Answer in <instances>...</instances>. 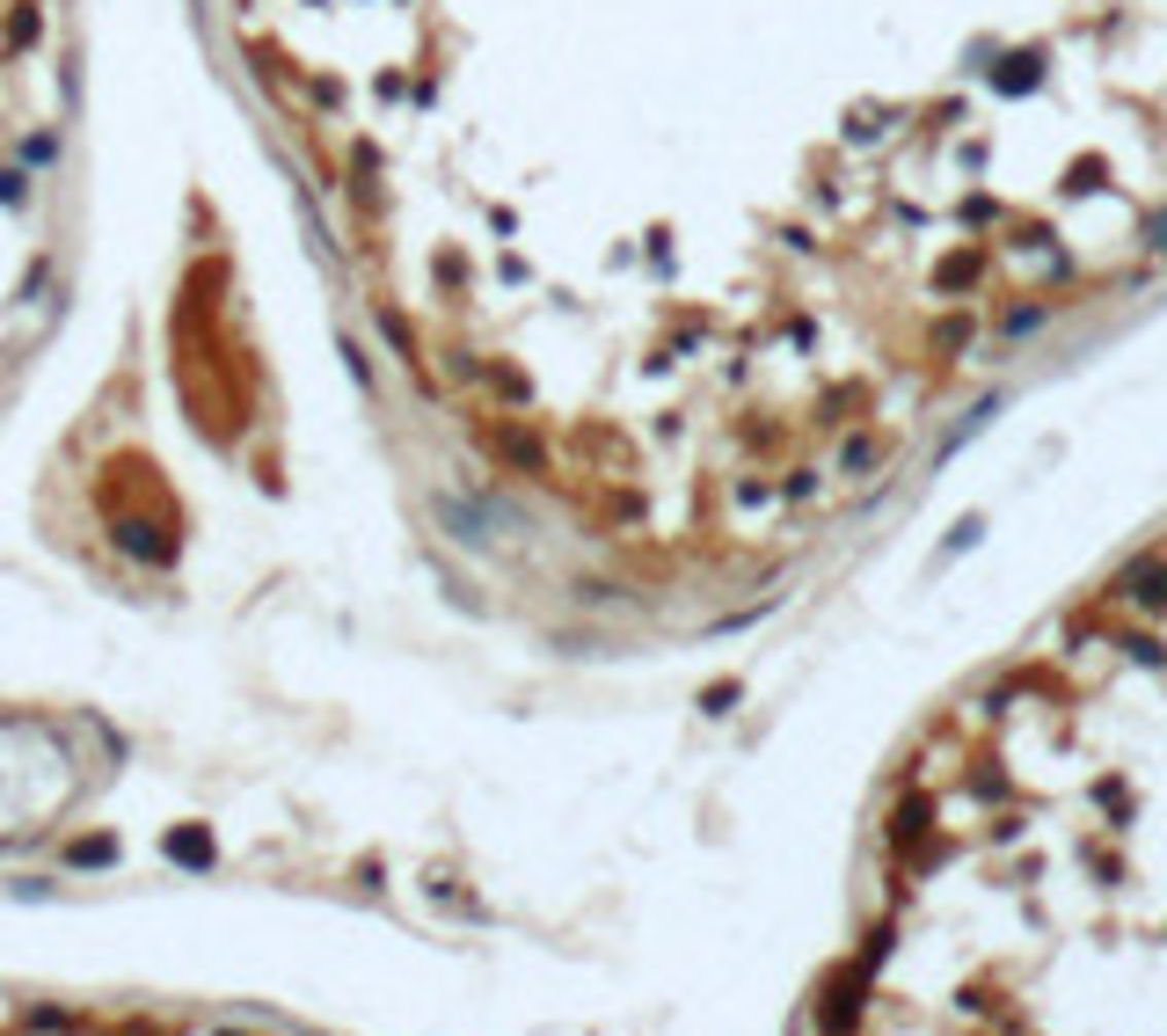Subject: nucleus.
Here are the masks:
<instances>
[]
</instances>
